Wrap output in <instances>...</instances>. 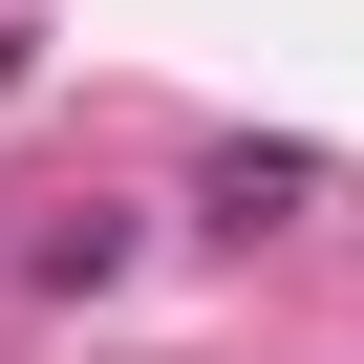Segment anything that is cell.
<instances>
[{
	"label": "cell",
	"instance_id": "1",
	"mask_svg": "<svg viewBox=\"0 0 364 364\" xmlns=\"http://www.w3.org/2000/svg\"><path fill=\"white\" fill-rule=\"evenodd\" d=\"M300 193H321V150H215V171H193V215H215V236H279Z\"/></svg>",
	"mask_w": 364,
	"mask_h": 364
}]
</instances>
